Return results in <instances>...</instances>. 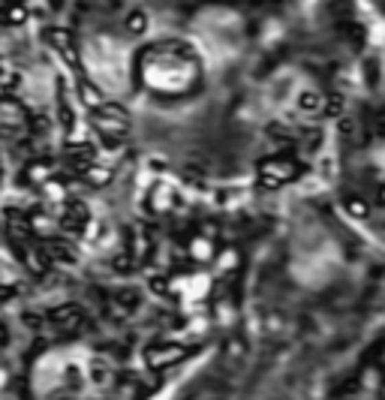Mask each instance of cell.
I'll return each instance as SVG.
<instances>
[{"label":"cell","instance_id":"cell-7","mask_svg":"<svg viewBox=\"0 0 385 400\" xmlns=\"http://www.w3.org/2000/svg\"><path fill=\"white\" fill-rule=\"evenodd\" d=\"M27 21V10L21 3H10L3 12V25H12V27H21Z\"/></svg>","mask_w":385,"mask_h":400},{"label":"cell","instance_id":"cell-1","mask_svg":"<svg viewBox=\"0 0 385 400\" xmlns=\"http://www.w3.org/2000/svg\"><path fill=\"white\" fill-rule=\"evenodd\" d=\"M343 265V250L337 238L322 223L310 220L292 238V256H289V274L307 289H322L337 277Z\"/></svg>","mask_w":385,"mask_h":400},{"label":"cell","instance_id":"cell-3","mask_svg":"<svg viewBox=\"0 0 385 400\" xmlns=\"http://www.w3.org/2000/svg\"><path fill=\"white\" fill-rule=\"evenodd\" d=\"M30 226H34V223H30V217H25V211H19V208L6 211V232H10L12 244H27Z\"/></svg>","mask_w":385,"mask_h":400},{"label":"cell","instance_id":"cell-11","mask_svg":"<svg viewBox=\"0 0 385 400\" xmlns=\"http://www.w3.org/2000/svg\"><path fill=\"white\" fill-rule=\"evenodd\" d=\"M6 6H10V0H0V21H3V12H6Z\"/></svg>","mask_w":385,"mask_h":400},{"label":"cell","instance_id":"cell-5","mask_svg":"<svg viewBox=\"0 0 385 400\" xmlns=\"http://www.w3.org/2000/svg\"><path fill=\"white\" fill-rule=\"evenodd\" d=\"M43 253L49 256V262H73L75 253H73V247L67 244V241H60V238H49V241H43Z\"/></svg>","mask_w":385,"mask_h":400},{"label":"cell","instance_id":"cell-8","mask_svg":"<svg viewBox=\"0 0 385 400\" xmlns=\"http://www.w3.org/2000/svg\"><path fill=\"white\" fill-rule=\"evenodd\" d=\"M27 178H30V181H34L36 187H39V184H45V181H49V178H51V166H49V163H45V160L30 163V166H27Z\"/></svg>","mask_w":385,"mask_h":400},{"label":"cell","instance_id":"cell-9","mask_svg":"<svg viewBox=\"0 0 385 400\" xmlns=\"http://www.w3.org/2000/svg\"><path fill=\"white\" fill-rule=\"evenodd\" d=\"M21 322H25L27 328H34V331H36V328L43 325V316H39V313H34V310H27V313H21Z\"/></svg>","mask_w":385,"mask_h":400},{"label":"cell","instance_id":"cell-4","mask_svg":"<svg viewBox=\"0 0 385 400\" xmlns=\"http://www.w3.org/2000/svg\"><path fill=\"white\" fill-rule=\"evenodd\" d=\"M49 322L60 331H67V328H75L82 322V310H78V304H60V307L49 310Z\"/></svg>","mask_w":385,"mask_h":400},{"label":"cell","instance_id":"cell-10","mask_svg":"<svg viewBox=\"0 0 385 400\" xmlns=\"http://www.w3.org/2000/svg\"><path fill=\"white\" fill-rule=\"evenodd\" d=\"M3 331H6V325H3V322H0V346H6V343H10V337H6Z\"/></svg>","mask_w":385,"mask_h":400},{"label":"cell","instance_id":"cell-6","mask_svg":"<svg viewBox=\"0 0 385 400\" xmlns=\"http://www.w3.org/2000/svg\"><path fill=\"white\" fill-rule=\"evenodd\" d=\"M367 166L376 172V178H380V181H385V136H380L371 145V151H367Z\"/></svg>","mask_w":385,"mask_h":400},{"label":"cell","instance_id":"cell-12","mask_svg":"<svg viewBox=\"0 0 385 400\" xmlns=\"http://www.w3.org/2000/svg\"><path fill=\"white\" fill-rule=\"evenodd\" d=\"M355 400H364V397H355Z\"/></svg>","mask_w":385,"mask_h":400},{"label":"cell","instance_id":"cell-2","mask_svg":"<svg viewBox=\"0 0 385 400\" xmlns=\"http://www.w3.org/2000/svg\"><path fill=\"white\" fill-rule=\"evenodd\" d=\"M45 43H49L69 67H78V51H75V43H73V36H69V30L49 27V30H45Z\"/></svg>","mask_w":385,"mask_h":400}]
</instances>
